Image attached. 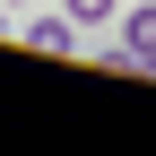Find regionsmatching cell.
<instances>
[{"mask_svg": "<svg viewBox=\"0 0 156 156\" xmlns=\"http://www.w3.org/2000/svg\"><path fill=\"white\" fill-rule=\"evenodd\" d=\"M113 35H122V61H130V69H156V0L122 9V17H113Z\"/></svg>", "mask_w": 156, "mask_h": 156, "instance_id": "cell-1", "label": "cell"}, {"mask_svg": "<svg viewBox=\"0 0 156 156\" xmlns=\"http://www.w3.org/2000/svg\"><path fill=\"white\" fill-rule=\"evenodd\" d=\"M78 17V35H113V17H122V0H61Z\"/></svg>", "mask_w": 156, "mask_h": 156, "instance_id": "cell-3", "label": "cell"}, {"mask_svg": "<svg viewBox=\"0 0 156 156\" xmlns=\"http://www.w3.org/2000/svg\"><path fill=\"white\" fill-rule=\"evenodd\" d=\"M17 44H35V52H78V17H69V9H35V17H17Z\"/></svg>", "mask_w": 156, "mask_h": 156, "instance_id": "cell-2", "label": "cell"}]
</instances>
